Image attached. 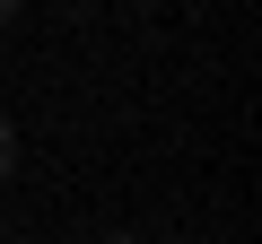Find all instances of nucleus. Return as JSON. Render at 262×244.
I'll return each mask as SVG.
<instances>
[{"mask_svg":"<svg viewBox=\"0 0 262 244\" xmlns=\"http://www.w3.org/2000/svg\"><path fill=\"white\" fill-rule=\"evenodd\" d=\"M0 27H9V0H0Z\"/></svg>","mask_w":262,"mask_h":244,"instance_id":"obj_2","label":"nucleus"},{"mask_svg":"<svg viewBox=\"0 0 262 244\" xmlns=\"http://www.w3.org/2000/svg\"><path fill=\"white\" fill-rule=\"evenodd\" d=\"M105 244H131V235H105Z\"/></svg>","mask_w":262,"mask_h":244,"instance_id":"obj_3","label":"nucleus"},{"mask_svg":"<svg viewBox=\"0 0 262 244\" xmlns=\"http://www.w3.org/2000/svg\"><path fill=\"white\" fill-rule=\"evenodd\" d=\"M9 166H18V131L0 122V183H9Z\"/></svg>","mask_w":262,"mask_h":244,"instance_id":"obj_1","label":"nucleus"}]
</instances>
